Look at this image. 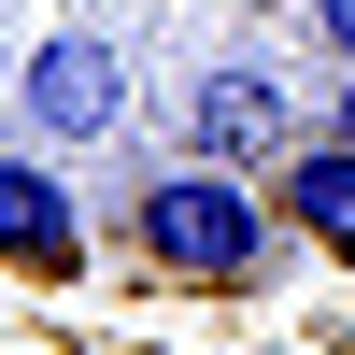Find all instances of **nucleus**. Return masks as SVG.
Instances as JSON below:
<instances>
[{"mask_svg":"<svg viewBox=\"0 0 355 355\" xmlns=\"http://www.w3.org/2000/svg\"><path fill=\"white\" fill-rule=\"evenodd\" d=\"M128 242H142V270H171V284H256L270 242H284V214H270V185L185 157V171H157V185L128 199Z\"/></svg>","mask_w":355,"mask_h":355,"instance_id":"1","label":"nucleus"},{"mask_svg":"<svg viewBox=\"0 0 355 355\" xmlns=\"http://www.w3.org/2000/svg\"><path fill=\"white\" fill-rule=\"evenodd\" d=\"M15 128H28V157L114 142V128H128V57H114L100 28H43V43L15 57Z\"/></svg>","mask_w":355,"mask_h":355,"instance_id":"2","label":"nucleus"},{"mask_svg":"<svg viewBox=\"0 0 355 355\" xmlns=\"http://www.w3.org/2000/svg\"><path fill=\"white\" fill-rule=\"evenodd\" d=\"M284 128H299V100H284V71H256V57L199 71V100H185V142H199L214 171H270Z\"/></svg>","mask_w":355,"mask_h":355,"instance_id":"3","label":"nucleus"},{"mask_svg":"<svg viewBox=\"0 0 355 355\" xmlns=\"http://www.w3.org/2000/svg\"><path fill=\"white\" fill-rule=\"evenodd\" d=\"M0 256L15 270H71L85 256V199L57 185V157H0Z\"/></svg>","mask_w":355,"mask_h":355,"instance_id":"4","label":"nucleus"},{"mask_svg":"<svg viewBox=\"0 0 355 355\" xmlns=\"http://www.w3.org/2000/svg\"><path fill=\"white\" fill-rule=\"evenodd\" d=\"M270 214H299L327 256H355V142H299V157L270 171Z\"/></svg>","mask_w":355,"mask_h":355,"instance_id":"5","label":"nucleus"},{"mask_svg":"<svg viewBox=\"0 0 355 355\" xmlns=\"http://www.w3.org/2000/svg\"><path fill=\"white\" fill-rule=\"evenodd\" d=\"M313 28H327V57L355 71V0H313Z\"/></svg>","mask_w":355,"mask_h":355,"instance_id":"6","label":"nucleus"},{"mask_svg":"<svg viewBox=\"0 0 355 355\" xmlns=\"http://www.w3.org/2000/svg\"><path fill=\"white\" fill-rule=\"evenodd\" d=\"M327 142H355V71H341V85H327Z\"/></svg>","mask_w":355,"mask_h":355,"instance_id":"7","label":"nucleus"}]
</instances>
